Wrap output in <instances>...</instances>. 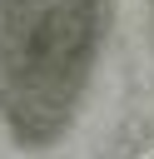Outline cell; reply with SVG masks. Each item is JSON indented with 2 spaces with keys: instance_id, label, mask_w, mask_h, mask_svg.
Segmentation results:
<instances>
[{
  "instance_id": "6da1fadb",
  "label": "cell",
  "mask_w": 154,
  "mask_h": 159,
  "mask_svg": "<svg viewBox=\"0 0 154 159\" xmlns=\"http://www.w3.org/2000/svg\"><path fill=\"white\" fill-rule=\"evenodd\" d=\"M99 0H0V114L20 144L70 129L99 55Z\"/></svg>"
}]
</instances>
